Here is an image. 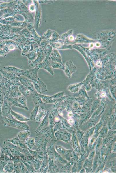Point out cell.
<instances>
[{"label":"cell","mask_w":116,"mask_h":173,"mask_svg":"<svg viewBox=\"0 0 116 173\" xmlns=\"http://www.w3.org/2000/svg\"><path fill=\"white\" fill-rule=\"evenodd\" d=\"M16 48L21 50L18 43L12 40L1 41L0 42V56L5 57L8 52Z\"/></svg>","instance_id":"cell-1"},{"label":"cell","mask_w":116,"mask_h":173,"mask_svg":"<svg viewBox=\"0 0 116 173\" xmlns=\"http://www.w3.org/2000/svg\"><path fill=\"white\" fill-rule=\"evenodd\" d=\"M0 119L5 126H10L23 130L29 131V127L26 122L19 121L14 118L10 119L2 117Z\"/></svg>","instance_id":"cell-2"},{"label":"cell","mask_w":116,"mask_h":173,"mask_svg":"<svg viewBox=\"0 0 116 173\" xmlns=\"http://www.w3.org/2000/svg\"><path fill=\"white\" fill-rule=\"evenodd\" d=\"M12 105L11 102L9 100L8 97L4 96L1 108L2 117L12 119L14 117L11 114V106Z\"/></svg>","instance_id":"cell-3"},{"label":"cell","mask_w":116,"mask_h":173,"mask_svg":"<svg viewBox=\"0 0 116 173\" xmlns=\"http://www.w3.org/2000/svg\"><path fill=\"white\" fill-rule=\"evenodd\" d=\"M8 98L12 105L16 107L23 108L27 110H29L27 104V99L23 95L12 98Z\"/></svg>","instance_id":"cell-4"},{"label":"cell","mask_w":116,"mask_h":173,"mask_svg":"<svg viewBox=\"0 0 116 173\" xmlns=\"http://www.w3.org/2000/svg\"><path fill=\"white\" fill-rule=\"evenodd\" d=\"M34 50L38 54L37 57L36 59L30 64L29 65L30 67L32 68H33L41 63L45 58L44 54L43 49L39 46H36Z\"/></svg>","instance_id":"cell-5"},{"label":"cell","mask_w":116,"mask_h":173,"mask_svg":"<svg viewBox=\"0 0 116 173\" xmlns=\"http://www.w3.org/2000/svg\"><path fill=\"white\" fill-rule=\"evenodd\" d=\"M39 68L37 67L25 70L21 76H23L33 81L36 80L38 78V72Z\"/></svg>","instance_id":"cell-6"},{"label":"cell","mask_w":116,"mask_h":173,"mask_svg":"<svg viewBox=\"0 0 116 173\" xmlns=\"http://www.w3.org/2000/svg\"><path fill=\"white\" fill-rule=\"evenodd\" d=\"M18 80L23 86L30 91L31 94L36 91L33 83V80L23 76H18Z\"/></svg>","instance_id":"cell-7"},{"label":"cell","mask_w":116,"mask_h":173,"mask_svg":"<svg viewBox=\"0 0 116 173\" xmlns=\"http://www.w3.org/2000/svg\"><path fill=\"white\" fill-rule=\"evenodd\" d=\"M34 88L37 92L40 94H42L47 91V86L38 77L35 81H33Z\"/></svg>","instance_id":"cell-8"},{"label":"cell","mask_w":116,"mask_h":173,"mask_svg":"<svg viewBox=\"0 0 116 173\" xmlns=\"http://www.w3.org/2000/svg\"><path fill=\"white\" fill-rule=\"evenodd\" d=\"M2 69L18 77L21 76L22 74L25 70L14 66H10L4 67Z\"/></svg>","instance_id":"cell-9"},{"label":"cell","mask_w":116,"mask_h":173,"mask_svg":"<svg viewBox=\"0 0 116 173\" xmlns=\"http://www.w3.org/2000/svg\"><path fill=\"white\" fill-rule=\"evenodd\" d=\"M19 84H13L10 85V89L8 97L12 98L22 95L18 89V85Z\"/></svg>","instance_id":"cell-10"},{"label":"cell","mask_w":116,"mask_h":173,"mask_svg":"<svg viewBox=\"0 0 116 173\" xmlns=\"http://www.w3.org/2000/svg\"><path fill=\"white\" fill-rule=\"evenodd\" d=\"M39 69H42L48 72L52 75L53 74V72L52 67L48 59L45 58L43 61L37 66Z\"/></svg>","instance_id":"cell-11"},{"label":"cell","mask_w":116,"mask_h":173,"mask_svg":"<svg viewBox=\"0 0 116 173\" xmlns=\"http://www.w3.org/2000/svg\"><path fill=\"white\" fill-rule=\"evenodd\" d=\"M45 104H43L39 106L35 121L39 122L42 120L46 116L47 112L45 110Z\"/></svg>","instance_id":"cell-12"},{"label":"cell","mask_w":116,"mask_h":173,"mask_svg":"<svg viewBox=\"0 0 116 173\" xmlns=\"http://www.w3.org/2000/svg\"><path fill=\"white\" fill-rule=\"evenodd\" d=\"M5 79L0 72V118L2 117L1 108L4 97L3 84Z\"/></svg>","instance_id":"cell-13"},{"label":"cell","mask_w":116,"mask_h":173,"mask_svg":"<svg viewBox=\"0 0 116 173\" xmlns=\"http://www.w3.org/2000/svg\"><path fill=\"white\" fill-rule=\"evenodd\" d=\"M7 141L11 142L14 145L19 146L23 149H26L28 148L24 141L20 140L17 136L12 139H8Z\"/></svg>","instance_id":"cell-14"},{"label":"cell","mask_w":116,"mask_h":173,"mask_svg":"<svg viewBox=\"0 0 116 173\" xmlns=\"http://www.w3.org/2000/svg\"><path fill=\"white\" fill-rule=\"evenodd\" d=\"M49 113V111H48L46 116L42 120V121L40 125L37 129L35 131L36 133H38L42 130L46 128L48 123Z\"/></svg>","instance_id":"cell-15"},{"label":"cell","mask_w":116,"mask_h":173,"mask_svg":"<svg viewBox=\"0 0 116 173\" xmlns=\"http://www.w3.org/2000/svg\"><path fill=\"white\" fill-rule=\"evenodd\" d=\"M38 3V2L36 5H35L36 10V14L35 18V28L37 29L41 21V9L40 8Z\"/></svg>","instance_id":"cell-16"},{"label":"cell","mask_w":116,"mask_h":173,"mask_svg":"<svg viewBox=\"0 0 116 173\" xmlns=\"http://www.w3.org/2000/svg\"><path fill=\"white\" fill-rule=\"evenodd\" d=\"M31 94L32 101L35 106H40L44 103L39 94L36 91Z\"/></svg>","instance_id":"cell-17"},{"label":"cell","mask_w":116,"mask_h":173,"mask_svg":"<svg viewBox=\"0 0 116 173\" xmlns=\"http://www.w3.org/2000/svg\"><path fill=\"white\" fill-rule=\"evenodd\" d=\"M11 114L12 116L16 120L22 122H26L30 120L29 118H28L21 114L11 110Z\"/></svg>","instance_id":"cell-18"},{"label":"cell","mask_w":116,"mask_h":173,"mask_svg":"<svg viewBox=\"0 0 116 173\" xmlns=\"http://www.w3.org/2000/svg\"><path fill=\"white\" fill-rule=\"evenodd\" d=\"M0 72L4 77L9 80L14 81L18 79V76L5 71L2 69H0Z\"/></svg>","instance_id":"cell-19"},{"label":"cell","mask_w":116,"mask_h":173,"mask_svg":"<svg viewBox=\"0 0 116 173\" xmlns=\"http://www.w3.org/2000/svg\"><path fill=\"white\" fill-rule=\"evenodd\" d=\"M28 59V63L29 65L32 63L36 58L38 54L33 50L25 55Z\"/></svg>","instance_id":"cell-20"},{"label":"cell","mask_w":116,"mask_h":173,"mask_svg":"<svg viewBox=\"0 0 116 173\" xmlns=\"http://www.w3.org/2000/svg\"><path fill=\"white\" fill-rule=\"evenodd\" d=\"M18 89L23 95L27 99L28 98L31 94L30 91L23 86L20 83L18 85Z\"/></svg>","instance_id":"cell-21"},{"label":"cell","mask_w":116,"mask_h":173,"mask_svg":"<svg viewBox=\"0 0 116 173\" xmlns=\"http://www.w3.org/2000/svg\"><path fill=\"white\" fill-rule=\"evenodd\" d=\"M31 132L29 131L24 130L18 133L17 137L21 140L24 141L30 135Z\"/></svg>","instance_id":"cell-22"},{"label":"cell","mask_w":116,"mask_h":173,"mask_svg":"<svg viewBox=\"0 0 116 173\" xmlns=\"http://www.w3.org/2000/svg\"><path fill=\"white\" fill-rule=\"evenodd\" d=\"M24 142L28 149H31L35 145V139L34 138L28 137Z\"/></svg>","instance_id":"cell-23"},{"label":"cell","mask_w":116,"mask_h":173,"mask_svg":"<svg viewBox=\"0 0 116 173\" xmlns=\"http://www.w3.org/2000/svg\"><path fill=\"white\" fill-rule=\"evenodd\" d=\"M33 44L31 45H25L21 48L22 49L21 55L25 56V54L29 52L32 51L33 50Z\"/></svg>","instance_id":"cell-24"},{"label":"cell","mask_w":116,"mask_h":173,"mask_svg":"<svg viewBox=\"0 0 116 173\" xmlns=\"http://www.w3.org/2000/svg\"><path fill=\"white\" fill-rule=\"evenodd\" d=\"M44 54L45 57L49 59L51 53V47L50 45L48 44L43 48Z\"/></svg>","instance_id":"cell-25"},{"label":"cell","mask_w":116,"mask_h":173,"mask_svg":"<svg viewBox=\"0 0 116 173\" xmlns=\"http://www.w3.org/2000/svg\"><path fill=\"white\" fill-rule=\"evenodd\" d=\"M39 106H35V107L33 111L31 112L30 119L33 121H35V118L37 115Z\"/></svg>","instance_id":"cell-26"},{"label":"cell","mask_w":116,"mask_h":173,"mask_svg":"<svg viewBox=\"0 0 116 173\" xmlns=\"http://www.w3.org/2000/svg\"><path fill=\"white\" fill-rule=\"evenodd\" d=\"M41 37L42 39L38 44L39 47L43 49L48 44L49 41L44 39L42 36Z\"/></svg>","instance_id":"cell-27"},{"label":"cell","mask_w":116,"mask_h":173,"mask_svg":"<svg viewBox=\"0 0 116 173\" xmlns=\"http://www.w3.org/2000/svg\"><path fill=\"white\" fill-rule=\"evenodd\" d=\"M51 32L50 30H48L45 32L42 36L45 39L49 40L51 37Z\"/></svg>","instance_id":"cell-28"},{"label":"cell","mask_w":116,"mask_h":173,"mask_svg":"<svg viewBox=\"0 0 116 173\" xmlns=\"http://www.w3.org/2000/svg\"><path fill=\"white\" fill-rule=\"evenodd\" d=\"M27 29L29 31H31L33 29L34 26L33 25L32 23H30L27 25Z\"/></svg>","instance_id":"cell-29"},{"label":"cell","mask_w":116,"mask_h":173,"mask_svg":"<svg viewBox=\"0 0 116 173\" xmlns=\"http://www.w3.org/2000/svg\"><path fill=\"white\" fill-rule=\"evenodd\" d=\"M29 10H30L32 12L34 11L35 9V4H31L29 6Z\"/></svg>","instance_id":"cell-30"},{"label":"cell","mask_w":116,"mask_h":173,"mask_svg":"<svg viewBox=\"0 0 116 173\" xmlns=\"http://www.w3.org/2000/svg\"><path fill=\"white\" fill-rule=\"evenodd\" d=\"M50 1H39L38 2L40 3H50Z\"/></svg>","instance_id":"cell-31"},{"label":"cell","mask_w":116,"mask_h":173,"mask_svg":"<svg viewBox=\"0 0 116 173\" xmlns=\"http://www.w3.org/2000/svg\"><path fill=\"white\" fill-rule=\"evenodd\" d=\"M97 66L99 67H101L102 66V63L100 61H98L97 63Z\"/></svg>","instance_id":"cell-32"},{"label":"cell","mask_w":116,"mask_h":173,"mask_svg":"<svg viewBox=\"0 0 116 173\" xmlns=\"http://www.w3.org/2000/svg\"><path fill=\"white\" fill-rule=\"evenodd\" d=\"M68 121L69 123L71 124H73L74 122L73 120L71 119H69L68 120Z\"/></svg>","instance_id":"cell-33"},{"label":"cell","mask_w":116,"mask_h":173,"mask_svg":"<svg viewBox=\"0 0 116 173\" xmlns=\"http://www.w3.org/2000/svg\"><path fill=\"white\" fill-rule=\"evenodd\" d=\"M59 118H58V117H55V120L56 121H59Z\"/></svg>","instance_id":"cell-34"},{"label":"cell","mask_w":116,"mask_h":173,"mask_svg":"<svg viewBox=\"0 0 116 173\" xmlns=\"http://www.w3.org/2000/svg\"><path fill=\"white\" fill-rule=\"evenodd\" d=\"M101 95L102 96L104 97L105 95V93L104 92H103L101 94Z\"/></svg>","instance_id":"cell-35"},{"label":"cell","mask_w":116,"mask_h":173,"mask_svg":"<svg viewBox=\"0 0 116 173\" xmlns=\"http://www.w3.org/2000/svg\"><path fill=\"white\" fill-rule=\"evenodd\" d=\"M70 40H73V36H71L70 37Z\"/></svg>","instance_id":"cell-36"},{"label":"cell","mask_w":116,"mask_h":173,"mask_svg":"<svg viewBox=\"0 0 116 173\" xmlns=\"http://www.w3.org/2000/svg\"><path fill=\"white\" fill-rule=\"evenodd\" d=\"M1 151V148H0V152Z\"/></svg>","instance_id":"cell-37"},{"label":"cell","mask_w":116,"mask_h":173,"mask_svg":"<svg viewBox=\"0 0 116 173\" xmlns=\"http://www.w3.org/2000/svg\"><path fill=\"white\" fill-rule=\"evenodd\" d=\"M1 65H0V67H1Z\"/></svg>","instance_id":"cell-38"}]
</instances>
